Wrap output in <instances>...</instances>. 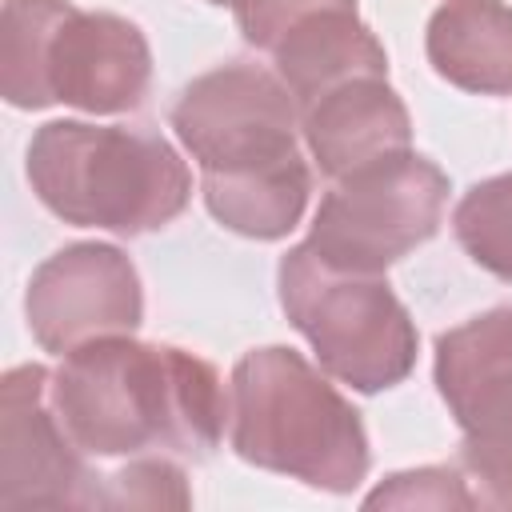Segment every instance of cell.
<instances>
[{
    "instance_id": "cell-1",
    "label": "cell",
    "mask_w": 512,
    "mask_h": 512,
    "mask_svg": "<svg viewBox=\"0 0 512 512\" xmlns=\"http://www.w3.org/2000/svg\"><path fill=\"white\" fill-rule=\"evenodd\" d=\"M172 128L200 168V196L216 224L248 240H284L312 196L300 152V104L260 64L196 76L172 104Z\"/></svg>"
},
{
    "instance_id": "cell-2",
    "label": "cell",
    "mask_w": 512,
    "mask_h": 512,
    "mask_svg": "<svg viewBox=\"0 0 512 512\" xmlns=\"http://www.w3.org/2000/svg\"><path fill=\"white\" fill-rule=\"evenodd\" d=\"M52 404L88 456L204 460L220 444L228 400L208 360L148 344L132 332L100 336L52 372Z\"/></svg>"
},
{
    "instance_id": "cell-3",
    "label": "cell",
    "mask_w": 512,
    "mask_h": 512,
    "mask_svg": "<svg viewBox=\"0 0 512 512\" xmlns=\"http://www.w3.org/2000/svg\"><path fill=\"white\" fill-rule=\"evenodd\" d=\"M228 444L240 460L320 492H352L372 464L360 412L284 344L252 348L228 376Z\"/></svg>"
},
{
    "instance_id": "cell-4",
    "label": "cell",
    "mask_w": 512,
    "mask_h": 512,
    "mask_svg": "<svg viewBox=\"0 0 512 512\" xmlns=\"http://www.w3.org/2000/svg\"><path fill=\"white\" fill-rule=\"evenodd\" d=\"M36 200L72 228L144 236L172 224L192 200L180 152L144 128L48 120L28 140Z\"/></svg>"
},
{
    "instance_id": "cell-5",
    "label": "cell",
    "mask_w": 512,
    "mask_h": 512,
    "mask_svg": "<svg viewBox=\"0 0 512 512\" xmlns=\"http://www.w3.org/2000/svg\"><path fill=\"white\" fill-rule=\"evenodd\" d=\"M148 80L152 48L132 20L68 0H4L0 96L12 108L68 104L116 116L140 108Z\"/></svg>"
},
{
    "instance_id": "cell-6",
    "label": "cell",
    "mask_w": 512,
    "mask_h": 512,
    "mask_svg": "<svg viewBox=\"0 0 512 512\" xmlns=\"http://www.w3.org/2000/svg\"><path fill=\"white\" fill-rule=\"evenodd\" d=\"M276 292L332 380L372 396L416 368L420 332L384 276L328 268L308 244H296L280 256Z\"/></svg>"
},
{
    "instance_id": "cell-7",
    "label": "cell",
    "mask_w": 512,
    "mask_h": 512,
    "mask_svg": "<svg viewBox=\"0 0 512 512\" xmlns=\"http://www.w3.org/2000/svg\"><path fill=\"white\" fill-rule=\"evenodd\" d=\"M444 204V168L408 148L332 180L304 244L328 268L380 276L440 232Z\"/></svg>"
},
{
    "instance_id": "cell-8",
    "label": "cell",
    "mask_w": 512,
    "mask_h": 512,
    "mask_svg": "<svg viewBox=\"0 0 512 512\" xmlns=\"http://www.w3.org/2000/svg\"><path fill=\"white\" fill-rule=\"evenodd\" d=\"M432 376L460 428V464L480 504L512 508V304L436 336Z\"/></svg>"
},
{
    "instance_id": "cell-9",
    "label": "cell",
    "mask_w": 512,
    "mask_h": 512,
    "mask_svg": "<svg viewBox=\"0 0 512 512\" xmlns=\"http://www.w3.org/2000/svg\"><path fill=\"white\" fill-rule=\"evenodd\" d=\"M24 316L32 340L52 356H68L72 348L100 336L136 332L144 324L140 272L116 244H64L32 272Z\"/></svg>"
},
{
    "instance_id": "cell-10",
    "label": "cell",
    "mask_w": 512,
    "mask_h": 512,
    "mask_svg": "<svg viewBox=\"0 0 512 512\" xmlns=\"http://www.w3.org/2000/svg\"><path fill=\"white\" fill-rule=\"evenodd\" d=\"M52 404L44 364L8 368L0 380V504L4 508H88L100 504V480L84 464Z\"/></svg>"
},
{
    "instance_id": "cell-11",
    "label": "cell",
    "mask_w": 512,
    "mask_h": 512,
    "mask_svg": "<svg viewBox=\"0 0 512 512\" xmlns=\"http://www.w3.org/2000/svg\"><path fill=\"white\" fill-rule=\"evenodd\" d=\"M300 136L328 180L412 148V116L388 76H356L300 112Z\"/></svg>"
},
{
    "instance_id": "cell-12",
    "label": "cell",
    "mask_w": 512,
    "mask_h": 512,
    "mask_svg": "<svg viewBox=\"0 0 512 512\" xmlns=\"http://www.w3.org/2000/svg\"><path fill=\"white\" fill-rule=\"evenodd\" d=\"M272 64L300 112L356 76H388V52L356 8H328L300 20L272 48Z\"/></svg>"
},
{
    "instance_id": "cell-13",
    "label": "cell",
    "mask_w": 512,
    "mask_h": 512,
    "mask_svg": "<svg viewBox=\"0 0 512 512\" xmlns=\"http://www.w3.org/2000/svg\"><path fill=\"white\" fill-rule=\"evenodd\" d=\"M428 64L440 80L476 96L512 92V4L440 0L424 32Z\"/></svg>"
},
{
    "instance_id": "cell-14",
    "label": "cell",
    "mask_w": 512,
    "mask_h": 512,
    "mask_svg": "<svg viewBox=\"0 0 512 512\" xmlns=\"http://www.w3.org/2000/svg\"><path fill=\"white\" fill-rule=\"evenodd\" d=\"M452 232L472 264L512 284V172L472 184L452 212Z\"/></svg>"
},
{
    "instance_id": "cell-15",
    "label": "cell",
    "mask_w": 512,
    "mask_h": 512,
    "mask_svg": "<svg viewBox=\"0 0 512 512\" xmlns=\"http://www.w3.org/2000/svg\"><path fill=\"white\" fill-rule=\"evenodd\" d=\"M104 508H188L192 492L184 484V468L168 456H132L128 468L104 476L100 484Z\"/></svg>"
},
{
    "instance_id": "cell-16",
    "label": "cell",
    "mask_w": 512,
    "mask_h": 512,
    "mask_svg": "<svg viewBox=\"0 0 512 512\" xmlns=\"http://www.w3.org/2000/svg\"><path fill=\"white\" fill-rule=\"evenodd\" d=\"M368 508H476L480 496L468 492L464 476L448 464H428L412 472H392L380 488L364 496Z\"/></svg>"
},
{
    "instance_id": "cell-17",
    "label": "cell",
    "mask_w": 512,
    "mask_h": 512,
    "mask_svg": "<svg viewBox=\"0 0 512 512\" xmlns=\"http://www.w3.org/2000/svg\"><path fill=\"white\" fill-rule=\"evenodd\" d=\"M328 8H356V0H232L240 36L264 52H272L288 28Z\"/></svg>"
},
{
    "instance_id": "cell-18",
    "label": "cell",
    "mask_w": 512,
    "mask_h": 512,
    "mask_svg": "<svg viewBox=\"0 0 512 512\" xmlns=\"http://www.w3.org/2000/svg\"><path fill=\"white\" fill-rule=\"evenodd\" d=\"M208 4H232V0H208Z\"/></svg>"
}]
</instances>
